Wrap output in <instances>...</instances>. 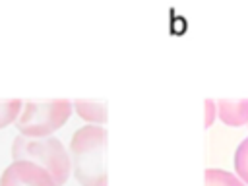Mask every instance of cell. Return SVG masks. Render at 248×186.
I'll return each instance as SVG.
<instances>
[{"label":"cell","instance_id":"1","mask_svg":"<svg viewBox=\"0 0 248 186\" xmlns=\"http://www.w3.org/2000/svg\"><path fill=\"white\" fill-rule=\"evenodd\" d=\"M105 149L107 130L99 124H85L72 134V170L81 186H107Z\"/></svg>","mask_w":248,"mask_h":186},{"label":"cell","instance_id":"2","mask_svg":"<svg viewBox=\"0 0 248 186\" xmlns=\"http://www.w3.org/2000/svg\"><path fill=\"white\" fill-rule=\"evenodd\" d=\"M12 159L14 161H31L39 167H43L50 176L54 178L56 186H64L70 169L72 159L66 149V145L58 138H27V136H16L12 143Z\"/></svg>","mask_w":248,"mask_h":186},{"label":"cell","instance_id":"3","mask_svg":"<svg viewBox=\"0 0 248 186\" xmlns=\"http://www.w3.org/2000/svg\"><path fill=\"white\" fill-rule=\"evenodd\" d=\"M74 110V103L68 99L48 101H25L16 126L21 136L27 138H48L54 130L62 128Z\"/></svg>","mask_w":248,"mask_h":186},{"label":"cell","instance_id":"4","mask_svg":"<svg viewBox=\"0 0 248 186\" xmlns=\"http://www.w3.org/2000/svg\"><path fill=\"white\" fill-rule=\"evenodd\" d=\"M0 186H56L50 172L31 161H12L0 174Z\"/></svg>","mask_w":248,"mask_h":186},{"label":"cell","instance_id":"5","mask_svg":"<svg viewBox=\"0 0 248 186\" xmlns=\"http://www.w3.org/2000/svg\"><path fill=\"white\" fill-rule=\"evenodd\" d=\"M217 110L221 120L227 126H242L248 124V99L231 101V99H219Z\"/></svg>","mask_w":248,"mask_h":186},{"label":"cell","instance_id":"6","mask_svg":"<svg viewBox=\"0 0 248 186\" xmlns=\"http://www.w3.org/2000/svg\"><path fill=\"white\" fill-rule=\"evenodd\" d=\"M74 110L87 122L103 126L107 122V103L105 101H91V99H76Z\"/></svg>","mask_w":248,"mask_h":186},{"label":"cell","instance_id":"7","mask_svg":"<svg viewBox=\"0 0 248 186\" xmlns=\"http://www.w3.org/2000/svg\"><path fill=\"white\" fill-rule=\"evenodd\" d=\"M205 186H244V182L223 169H205Z\"/></svg>","mask_w":248,"mask_h":186},{"label":"cell","instance_id":"8","mask_svg":"<svg viewBox=\"0 0 248 186\" xmlns=\"http://www.w3.org/2000/svg\"><path fill=\"white\" fill-rule=\"evenodd\" d=\"M23 103L19 99H0V130L14 124L21 114Z\"/></svg>","mask_w":248,"mask_h":186},{"label":"cell","instance_id":"9","mask_svg":"<svg viewBox=\"0 0 248 186\" xmlns=\"http://www.w3.org/2000/svg\"><path fill=\"white\" fill-rule=\"evenodd\" d=\"M234 170L236 176L248 184V138H244L234 151Z\"/></svg>","mask_w":248,"mask_h":186},{"label":"cell","instance_id":"10","mask_svg":"<svg viewBox=\"0 0 248 186\" xmlns=\"http://www.w3.org/2000/svg\"><path fill=\"white\" fill-rule=\"evenodd\" d=\"M215 108H217V103H215V101H211V99H205V126H207V128L213 124Z\"/></svg>","mask_w":248,"mask_h":186}]
</instances>
